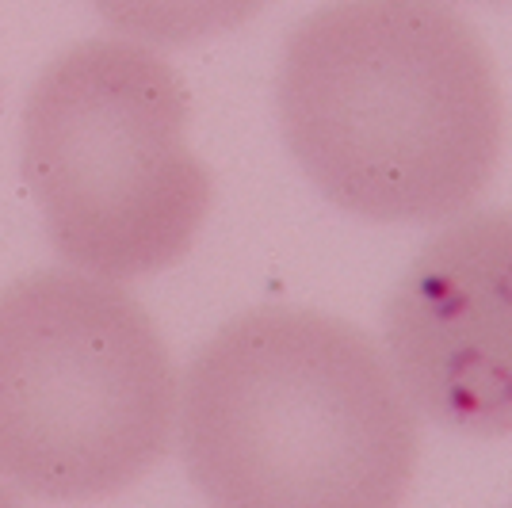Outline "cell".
Here are the masks:
<instances>
[{
    "instance_id": "obj_1",
    "label": "cell",
    "mask_w": 512,
    "mask_h": 508,
    "mask_svg": "<svg viewBox=\"0 0 512 508\" xmlns=\"http://www.w3.org/2000/svg\"><path fill=\"white\" fill-rule=\"evenodd\" d=\"M283 142L310 184L367 222L467 211L501 161L505 104L482 35L444 0H333L287 35Z\"/></svg>"
},
{
    "instance_id": "obj_2",
    "label": "cell",
    "mask_w": 512,
    "mask_h": 508,
    "mask_svg": "<svg viewBox=\"0 0 512 508\" xmlns=\"http://www.w3.org/2000/svg\"><path fill=\"white\" fill-rule=\"evenodd\" d=\"M180 451L211 508H402L417 417L356 325L260 306L195 352Z\"/></svg>"
},
{
    "instance_id": "obj_3",
    "label": "cell",
    "mask_w": 512,
    "mask_h": 508,
    "mask_svg": "<svg viewBox=\"0 0 512 508\" xmlns=\"http://www.w3.org/2000/svg\"><path fill=\"white\" fill-rule=\"evenodd\" d=\"M23 180L65 264L138 279L184 260L211 211V172L188 146V88L123 39L65 50L23 111Z\"/></svg>"
},
{
    "instance_id": "obj_4",
    "label": "cell",
    "mask_w": 512,
    "mask_h": 508,
    "mask_svg": "<svg viewBox=\"0 0 512 508\" xmlns=\"http://www.w3.org/2000/svg\"><path fill=\"white\" fill-rule=\"evenodd\" d=\"M176 371L153 318L96 276L0 291V478L46 501L134 486L169 447Z\"/></svg>"
},
{
    "instance_id": "obj_5",
    "label": "cell",
    "mask_w": 512,
    "mask_h": 508,
    "mask_svg": "<svg viewBox=\"0 0 512 508\" xmlns=\"http://www.w3.org/2000/svg\"><path fill=\"white\" fill-rule=\"evenodd\" d=\"M390 375L428 421L512 432V211H478L413 256L383 314Z\"/></svg>"
},
{
    "instance_id": "obj_6",
    "label": "cell",
    "mask_w": 512,
    "mask_h": 508,
    "mask_svg": "<svg viewBox=\"0 0 512 508\" xmlns=\"http://www.w3.org/2000/svg\"><path fill=\"white\" fill-rule=\"evenodd\" d=\"M268 0H92L115 31L153 46H184L234 31Z\"/></svg>"
},
{
    "instance_id": "obj_7",
    "label": "cell",
    "mask_w": 512,
    "mask_h": 508,
    "mask_svg": "<svg viewBox=\"0 0 512 508\" xmlns=\"http://www.w3.org/2000/svg\"><path fill=\"white\" fill-rule=\"evenodd\" d=\"M0 508H20L16 501H12V493H8L4 486H0Z\"/></svg>"
},
{
    "instance_id": "obj_8",
    "label": "cell",
    "mask_w": 512,
    "mask_h": 508,
    "mask_svg": "<svg viewBox=\"0 0 512 508\" xmlns=\"http://www.w3.org/2000/svg\"><path fill=\"white\" fill-rule=\"evenodd\" d=\"M486 4H493V0H486Z\"/></svg>"
},
{
    "instance_id": "obj_9",
    "label": "cell",
    "mask_w": 512,
    "mask_h": 508,
    "mask_svg": "<svg viewBox=\"0 0 512 508\" xmlns=\"http://www.w3.org/2000/svg\"><path fill=\"white\" fill-rule=\"evenodd\" d=\"M509 508H512V505H509Z\"/></svg>"
}]
</instances>
